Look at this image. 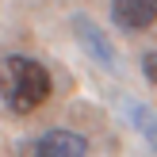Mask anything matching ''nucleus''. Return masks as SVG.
I'll list each match as a JSON object with an SVG mask.
<instances>
[{"mask_svg":"<svg viewBox=\"0 0 157 157\" xmlns=\"http://www.w3.org/2000/svg\"><path fill=\"white\" fill-rule=\"evenodd\" d=\"M50 69L27 54H8L0 58V100L15 115H31L50 100Z\"/></svg>","mask_w":157,"mask_h":157,"instance_id":"1","label":"nucleus"},{"mask_svg":"<svg viewBox=\"0 0 157 157\" xmlns=\"http://www.w3.org/2000/svg\"><path fill=\"white\" fill-rule=\"evenodd\" d=\"M35 157H88V138L77 130H46L35 138Z\"/></svg>","mask_w":157,"mask_h":157,"instance_id":"2","label":"nucleus"},{"mask_svg":"<svg viewBox=\"0 0 157 157\" xmlns=\"http://www.w3.org/2000/svg\"><path fill=\"white\" fill-rule=\"evenodd\" d=\"M111 19L123 31H146L157 23V0H111Z\"/></svg>","mask_w":157,"mask_h":157,"instance_id":"3","label":"nucleus"},{"mask_svg":"<svg viewBox=\"0 0 157 157\" xmlns=\"http://www.w3.org/2000/svg\"><path fill=\"white\" fill-rule=\"evenodd\" d=\"M73 31H77V38H81V46H84V50H88V54H92V58H96L104 69H119V65H115V46L107 42L104 35H100V27H96L92 19H84V15H73Z\"/></svg>","mask_w":157,"mask_h":157,"instance_id":"4","label":"nucleus"},{"mask_svg":"<svg viewBox=\"0 0 157 157\" xmlns=\"http://www.w3.org/2000/svg\"><path fill=\"white\" fill-rule=\"evenodd\" d=\"M127 115H130V123H134V130L150 142V150H157V111L146 107V104H130Z\"/></svg>","mask_w":157,"mask_h":157,"instance_id":"5","label":"nucleus"},{"mask_svg":"<svg viewBox=\"0 0 157 157\" xmlns=\"http://www.w3.org/2000/svg\"><path fill=\"white\" fill-rule=\"evenodd\" d=\"M142 77H146V81H150L153 88H157V50L142 58Z\"/></svg>","mask_w":157,"mask_h":157,"instance_id":"6","label":"nucleus"}]
</instances>
